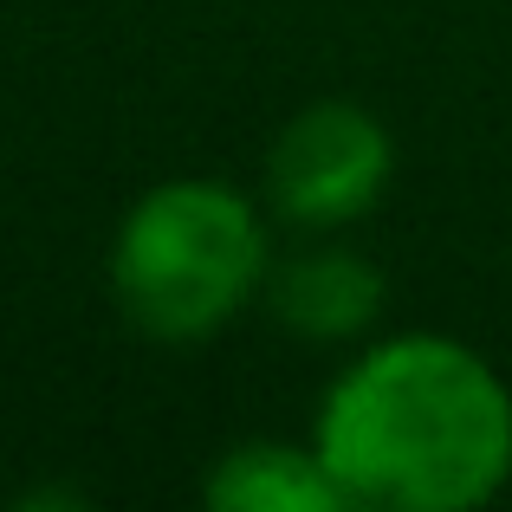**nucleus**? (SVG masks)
I'll return each mask as SVG.
<instances>
[{
  "label": "nucleus",
  "instance_id": "1",
  "mask_svg": "<svg viewBox=\"0 0 512 512\" xmlns=\"http://www.w3.org/2000/svg\"><path fill=\"white\" fill-rule=\"evenodd\" d=\"M344 506L461 512L512 474V396L467 344L415 331L363 350L331 383L312 435Z\"/></svg>",
  "mask_w": 512,
  "mask_h": 512
},
{
  "label": "nucleus",
  "instance_id": "4",
  "mask_svg": "<svg viewBox=\"0 0 512 512\" xmlns=\"http://www.w3.org/2000/svg\"><path fill=\"white\" fill-rule=\"evenodd\" d=\"M266 305L292 338L338 344L383 312V273L350 247H312L266 273Z\"/></svg>",
  "mask_w": 512,
  "mask_h": 512
},
{
  "label": "nucleus",
  "instance_id": "5",
  "mask_svg": "<svg viewBox=\"0 0 512 512\" xmlns=\"http://www.w3.org/2000/svg\"><path fill=\"white\" fill-rule=\"evenodd\" d=\"M208 506L221 512H338L344 493L318 448L286 441H247L208 474Z\"/></svg>",
  "mask_w": 512,
  "mask_h": 512
},
{
  "label": "nucleus",
  "instance_id": "2",
  "mask_svg": "<svg viewBox=\"0 0 512 512\" xmlns=\"http://www.w3.org/2000/svg\"><path fill=\"white\" fill-rule=\"evenodd\" d=\"M111 286L143 338H208L266 286V227L227 182H163L130 208Z\"/></svg>",
  "mask_w": 512,
  "mask_h": 512
},
{
  "label": "nucleus",
  "instance_id": "3",
  "mask_svg": "<svg viewBox=\"0 0 512 512\" xmlns=\"http://www.w3.org/2000/svg\"><path fill=\"white\" fill-rule=\"evenodd\" d=\"M396 150H389V130L370 111L344 98L305 104L286 130H279L273 156H266V195L286 214L292 227H350L383 201Z\"/></svg>",
  "mask_w": 512,
  "mask_h": 512
}]
</instances>
